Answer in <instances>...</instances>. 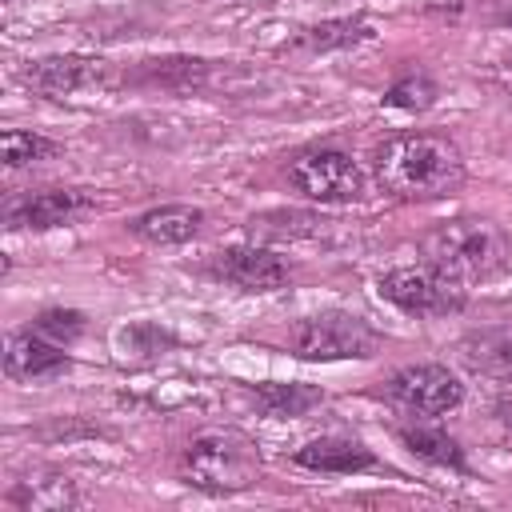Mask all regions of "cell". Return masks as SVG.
I'll list each match as a JSON object with an SVG mask.
<instances>
[{"label":"cell","mask_w":512,"mask_h":512,"mask_svg":"<svg viewBox=\"0 0 512 512\" xmlns=\"http://www.w3.org/2000/svg\"><path fill=\"white\" fill-rule=\"evenodd\" d=\"M4 500L16 512H68V508L84 504L76 480H68L64 472H32V476L16 480Z\"/></svg>","instance_id":"obj_14"},{"label":"cell","mask_w":512,"mask_h":512,"mask_svg":"<svg viewBox=\"0 0 512 512\" xmlns=\"http://www.w3.org/2000/svg\"><path fill=\"white\" fill-rule=\"evenodd\" d=\"M0 152H4V168H28V164H40V160H52L60 152V144L40 136V132H28V128H4L0 132Z\"/></svg>","instance_id":"obj_21"},{"label":"cell","mask_w":512,"mask_h":512,"mask_svg":"<svg viewBox=\"0 0 512 512\" xmlns=\"http://www.w3.org/2000/svg\"><path fill=\"white\" fill-rule=\"evenodd\" d=\"M436 96H440V88H436V80L428 72H408L384 92V104H392L400 112H424V108L436 104Z\"/></svg>","instance_id":"obj_22"},{"label":"cell","mask_w":512,"mask_h":512,"mask_svg":"<svg viewBox=\"0 0 512 512\" xmlns=\"http://www.w3.org/2000/svg\"><path fill=\"white\" fill-rule=\"evenodd\" d=\"M388 396L400 408H408L412 416H444L464 404V384L444 364H408V368L392 372Z\"/></svg>","instance_id":"obj_7"},{"label":"cell","mask_w":512,"mask_h":512,"mask_svg":"<svg viewBox=\"0 0 512 512\" xmlns=\"http://www.w3.org/2000/svg\"><path fill=\"white\" fill-rule=\"evenodd\" d=\"M208 276L240 292H276L292 280V264L260 244H232L208 256Z\"/></svg>","instance_id":"obj_8"},{"label":"cell","mask_w":512,"mask_h":512,"mask_svg":"<svg viewBox=\"0 0 512 512\" xmlns=\"http://www.w3.org/2000/svg\"><path fill=\"white\" fill-rule=\"evenodd\" d=\"M20 84L32 88L36 96H72V92H84V88H96L108 80V64L96 60V56H40V60H28L16 68Z\"/></svg>","instance_id":"obj_10"},{"label":"cell","mask_w":512,"mask_h":512,"mask_svg":"<svg viewBox=\"0 0 512 512\" xmlns=\"http://www.w3.org/2000/svg\"><path fill=\"white\" fill-rule=\"evenodd\" d=\"M212 64L200 56H164V60H140L136 72L124 76V84L136 88H160V92H200L208 84Z\"/></svg>","instance_id":"obj_15"},{"label":"cell","mask_w":512,"mask_h":512,"mask_svg":"<svg viewBox=\"0 0 512 512\" xmlns=\"http://www.w3.org/2000/svg\"><path fill=\"white\" fill-rule=\"evenodd\" d=\"M200 228H204V208H196V204H156L128 220V232L156 248L188 244L200 236Z\"/></svg>","instance_id":"obj_12"},{"label":"cell","mask_w":512,"mask_h":512,"mask_svg":"<svg viewBox=\"0 0 512 512\" xmlns=\"http://www.w3.org/2000/svg\"><path fill=\"white\" fill-rule=\"evenodd\" d=\"M332 220L316 216V212H300V208H268L256 212L248 220V232L260 240H316Z\"/></svg>","instance_id":"obj_18"},{"label":"cell","mask_w":512,"mask_h":512,"mask_svg":"<svg viewBox=\"0 0 512 512\" xmlns=\"http://www.w3.org/2000/svg\"><path fill=\"white\" fill-rule=\"evenodd\" d=\"M376 184L400 200H432L460 184L464 156L440 132H400L372 152Z\"/></svg>","instance_id":"obj_1"},{"label":"cell","mask_w":512,"mask_h":512,"mask_svg":"<svg viewBox=\"0 0 512 512\" xmlns=\"http://www.w3.org/2000/svg\"><path fill=\"white\" fill-rule=\"evenodd\" d=\"M8 4H12V0H8Z\"/></svg>","instance_id":"obj_25"},{"label":"cell","mask_w":512,"mask_h":512,"mask_svg":"<svg viewBox=\"0 0 512 512\" xmlns=\"http://www.w3.org/2000/svg\"><path fill=\"white\" fill-rule=\"evenodd\" d=\"M68 352L64 344L48 340L44 332H36L32 324L12 332L8 344H4V376L8 380H20V384H36V380H52L68 368Z\"/></svg>","instance_id":"obj_11"},{"label":"cell","mask_w":512,"mask_h":512,"mask_svg":"<svg viewBox=\"0 0 512 512\" xmlns=\"http://www.w3.org/2000/svg\"><path fill=\"white\" fill-rule=\"evenodd\" d=\"M460 356L472 372L512 384V336L504 332H472L460 340Z\"/></svg>","instance_id":"obj_19"},{"label":"cell","mask_w":512,"mask_h":512,"mask_svg":"<svg viewBox=\"0 0 512 512\" xmlns=\"http://www.w3.org/2000/svg\"><path fill=\"white\" fill-rule=\"evenodd\" d=\"M424 264L444 272L456 284L472 280H492L508 264V236L500 224L480 220V216H456L424 232L420 240Z\"/></svg>","instance_id":"obj_2"},{"label":"cell","mask_w":512,"mask_h":512,"mask_svg":"<svg viewBox=\"0 0 512 512\" xmlns=\"http://www.w3.org/2000/svg\"><path fill=\"white\" fill-rule=\"evenodd\" d=\"M292 460L300 468H308V472H332V476H356V472H372L376 468L372 448H364L360 440H348V436L308 440L304 448L292 452Z\"/></svg>","instance_id":"obj_13"},{"label":"cell","mask_w":512,"mask_h":512,"mask_svg":"<svg viewBox=\"0 0 512 512\" xmlns=\"http://www.w3.org/2000/svg\"><path fill=\"white\" fill-rule=\"evenodd\" d=\"M288 184L316 204H356L364 196V172L344 148H304L288 160Z\"/></svg>","instance_id":"obj_5"},{"label":"cell","mask_w":512,"mask_h":512,"mask_svg":"<svg viewBox=\"0 0 512 512\" xmlns=\"http://www.w3.org/2000/svg\"><path fill=\"white\" fill-rule=\"evenodd\" d=\"M252 404H256V412H264L272 420H296V416H308L312 408H320L324 404V392L312 388V384L268 380V384H256L252 388Z\"/></svg>","instance_id":"obj_17"},{"label":"cell","mask_w":512,"mask_h":512,"mask_svg":"<svg viewBox=\"0 0 512 512\" xmlns=\"http://www.w3.org/2000/svg\"><path fill=\"white\" fill-rule=\"evenodd\" d=\"M288 348L300 360H372L380 352V332L352 312L304 316L288 328Z\"/></svg>","instance_id":"obj_4"},{"label":"cell","mask_w":512,"mask_h":512,"mask_svg":"<svg viewBox=\"0 0 512 512\" xmlns=\"http://www.w3.org/2000/svg\"><path fill=\"white\" fill-rule=\"evenodd\" d=\"M364 40H372V24L364 16H336V20H320V24L300 28L288 48L292 52H308V56H324V52L356 48Z\"/></svg>","instance_id":"obj_16"},{"label":"cell","mask_w":512,"mask_h":512,"mask_svg":"<svg viewBox=\"0 0 512 512\" xmlns=\"http://www.w3.org/2000/svg\"><path fill=\"white\" fill-rule=\"evenodd\" d=\"M96 208V196L84 188H40L28 196H16L4 204V228L8 232H48L60 228L84 212Z\"/></svg>","instance_id":"obj_9"},{"label":"cell","mask_w":512,"mask_h":512,"mask_svg":"<svg viewBox=\"0 0 512 512\" xmlns=\"http://www.w3.org/2000/svg\"><path fill=\"white\" fill-rule=\"evenodd\" d=\"M380 300H388L392 308H400L404 316L416 320H432V316H452L464 308V288L456 280H448L444 272H436L432 264L424 268H388L376 280Z\"/></svg>","instance_id":"obj_6"},{"label":"cell","mask_w":512,"mask_h":512,"mask_svg":"<svg viewBox=\"0 0 512 512\" xmlns=\"http://www.w3.org/2000/svg\"><path fill=\"white\" fill-rule=\"evenodd\" d=\"M400 440L408 452H416L420 460L436 464V468H452V472H468V460H464V448L456 436H448L444 428L436 424H408L400 428Z\"/></svg>","instance_id":"obj_20"},{"label":"cell","mask_w":512,"mask_h":512,"mask_svg":"<svg viewBox=\"0 0 512 512\" xmlns=\"http://www.w3.org/2000/svg\"><path fill=\"white\" fill-rule=\"evenodd\" d=\"M496 4V20L500 24H512V0H492Z\"/></svg>","instance_id":"obj_24"},{"label":"cell","mask_w":512,"mask_h":512,"mask_svg":"<svg viewBox=\"0 0 512 512\" xmlns=\"http://www.w3.org/2000/svg\"><path fill=\"white\" fill-rule=\"evenodd\" d=\"M32 328L68 348V344H76V340L88 332V316H84L80 308H44V312L32 320Z\"/></svg>","instance_id":"obj_23"},{"label":"cell","mask_w":512,"mask_h":512,"mask_svg":"<svg viewBox=\"0 0 512 512\" xmlns=\"http://www.w3.org/2000/svg\"><path fill=\"white\" fill-rule=\"evenodd\" d=\"M180 480L208 496H232L256 484L260 452L236 428H204L180 452Z\"/></svg>","instance_id":"obj_3"}]
</instances>
